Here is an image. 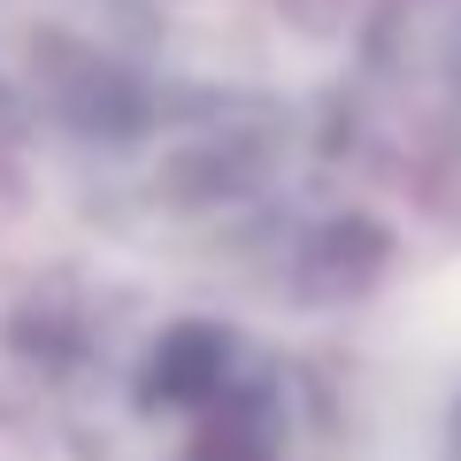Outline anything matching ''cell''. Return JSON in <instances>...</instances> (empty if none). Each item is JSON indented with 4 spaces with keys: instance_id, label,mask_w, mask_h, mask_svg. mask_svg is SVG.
Returning <instances> with one entry per match:
<instances>
[{
    "instance_id": "obj_3",
    "label": "cell",
    "mask_w": 461,
    "mask_h": 461,
    "mask_svg": "<svg viewBox=\"0 0 461 461\" xmlns=\"http://www.w3.org/2000/svg\"><path fill=\"white\" fill-rule=\"evenodd\" d=\"M100 147L123 154V177L147 200V215H262L285 185V115L254 100H185V108H147L108 131Z\"/></svg>"
},
{
    "instance_id": "obj_4",
    "label": "cell",
    "mask_w": 461,
    "mask_h": 461,
    "mask_svg": "<svg viewBox=\"0 0 461 461\" xmlns=\"http://www.w3.org/2000/svg\"><path fill=\"white\" fill-rule=\"evenodd\" d=\"M446 461H461V408H454V423H446Z\"/></svg>"
},
{
    "instance_id": "obj_1",
    "label": "cell",
    "mask_w": 461,
    "mask_h": 461,
    "mask_svg": "<svg viewBox=\"0 0 461 461\" xmlns=\"http://www.w3.org/2000/svg\"><path fill=\"white\" fill-rule=\"evenodd\" d=\"M131 408L169 438V461H300L308 393L300 377L223 323L154 330L131 369Z\"/></svg>"
},
{
    "instance_id": "obj_2",
    "label": "cell",
    "mask_w": 461,
    "mask_h": 461,
    "mask_svg": "<svg viewBox=\"0 0 461 461\" xmlns=\"http://www.w3.org/2000/svg\"><path fill=\"white\" fill-rule=\"evenodd\" d=\"M147 0H0V108L77 139L123 131L154 100Z\"/></svg>"
}]
</instances>
